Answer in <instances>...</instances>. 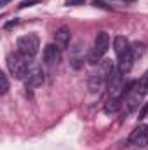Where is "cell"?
Returning a JSON list of instances; mask_svg holds the SVG:
<instances>
[{
    "mask_svg": "<svg viewBox=\"0 0 148 150\" xmlns=\"http://www.w3.org/2000/svg\"><path fill=\"white\" fill-rule=\"evenodd\" d=\"M85 0H66V5H84Z\"/></svg>",
    "mask_w": 148,
    "mask_h": 150,
    "instance_id": "cell-20",
    "label": "cell"
},
{
    "mask_svg": "<svg viewBox=\"0 0 148 150\" xmlns=\"http://www.w3.org/2000/svg\"><path fill=\"white\" fill-rule=\"evenodd\" d=\"M92 4H94L96 7H99V9H106V11H110V9H111L110 5H106L103 0H92Z\"/></svg>",
    "mask_w": 148,
    "mask_h": 150,
    "instance_id": "cell-17",
    "label": "cell"
},
{
    "mask_svg": "<svg viewBox=\"0 0 148 150\" xmlns=\"http://www.w3.org/2000/svg\"><path fill=\"white\" fill-rule=\"evenodd\" d=\"M16 25H18V19L14 18L12 21H9V23H5V25H4V30H11V28H14Z\"/></svg>",
    "mask_w": 148,
    "mask_h": 150,
    "instance_id": "cell-19",
    "label": "cell"
},
{
    "mask_svg": "<svg viewBox=\"0 0 148 150\" xmlns=\"http://www.w3.org/2000/svg\"><path fill=\"white\" fill-rule=\"evenodd\" d=\"M7 91H9V79H7V75L0 74V93L2 94H7Z\"/></svg>",
    "mask_w": 148,
    "mask_h": 150,
    "instance_id": "cell-15",
    "label": "cell"
},
{
    "mask_svg": "<svg viewBox=\"0 0 148 150\" xmlns=\"http://www.w3.org/2000/svg\"><path fill=\"white\" fill-rule=\"evenodd\" d=\"M38 47H40V40L35 33H28L18 38V52L28 59H33L37 56Z\"/></svg>",
    "mask_w": 148,
    "mask_h": 150,
    "instance_id": "cell-3",
    "label": "cell"
},
{
    "mask_svg": "<svg viewBox=\"0 0 148 150\" xmlns=\"http://www.w3.org/2000/svg\"><path fill=\"white\" fill-rule=\"evenodd\" d=\"M113 49H115V52H117V58L118 56H122L124 52H127L129 49H131V44L127 42V38L122 37V35H117V37L113 38Z\"/></svg>",
    "mask_w": 148,
    "mask_h": 150,
    "instance_id": "cell-11",
    "label": "cell"
},
{
    "mask_svg": "<svg viewBox=\"0 0 148 150\" xmlns=\"http://www.w3.org/2000/svg\"><path fill=\"white\" fill-rule=\"evenodd\" d=\"M106 84V74L99 68L98 72H92L89 75V80H87V86H89V91L91 93H98L103 89V86Z\"/></svg>",
    "mask_w": 148,
    "mask_h": 150,
    "instance_id": "cell-7",
    "label": "cell"
},
{
    "mask_svg": "<svg viewBox=\"0 0 148 150\" xmlns=\"http://www.w3.org/2000/svg\"><path fill=\"white\" fill-rule=\"evenodd\" d=\"M134 56H132V52H131V49L127 51V52H124L122 56H118V65H117V68L122 72V74H129L131 72V68H132V65H134Z\"/></svg>",
    "mask_w": 148,
    "mask_h": 150,
    "instance_id": "cell-10",
    "label": "cell"
},
{
    "mask_svg": "<svg viewBox=\"0 0 148 150\" xmlns=\"http://www.w3.org/2000/svg\"><path fill=\"white\" fill-rule=\"evenodd\" d=\"M147 115H148V101L141 107V110H140V119H145Z\"/></svg>",
    "mask_w": 148,
    "mask_h": 150,
    "instance_id": "cell-18",
    "label": "cell"
},
{
    "mask_svg": "<svg viewBox=\"0 0 148 150\" xmlns=\"http://www.w3.org/2000/svg\"><path fill=\"white\" fill-rule=\"evenodd\" d=\"M108 47H110V35L106 33V32H99L96 38H94V47H92V51L89 52V63L91 65H98L99 61H101V58L106 54V51H108Z\"/></svg>",
    "mask_w": 148,
    "mask_h": 150,
    "instance_id": "cell-2",
    "label": "cell"
},
{
    "mask_svg": "<svg viewBox=\"0 0 148 150\" xmlns=\"http://www.w3.org/2000/svg\"><path fill=\"white\" fill-rule=\"evenodd\" d=\"M145 51H147V47H145L143 42H134V44H131V52H132L134 59L141 58V56L145 54Z\"/></svg>",
    "mask_w": 148,
    "mask_h": 150,
    "instance_id": "cell-14",
    "label": "cell"
},
{
    "mask_svg": "<svg viewBox=\"0 0 148 150\" xmlns=\"http://www.w3.org/2000/svg\"><path fill=\"white\" fill-rule=\"evenodd\" d=\"M37 4H40V0H23L18 7L19 9H25V7H32V5H37Z\"/></svg>",
    "mask_w": 148,
    "mask_h": 150,
    "instance_id": "cell-16",
    "label": "cell"
},
{
    "mask_svg": "<svg viewBox=\"0 0 148 150\" xmlns=\"http://www.w3.org/2000/svg\"><path fill=\"white\" fill-rule=\"evenodd\" d=\"M122 108V98H111L105 103V112L106 113H117Z\"/></svg>",
    "mask_w": 148,
    "mask_h": 150,
    "instance_id": "cell-12",
    "label": "cell"
},
{
    "mask_svg": "<svg viewBox=\"0 0 148 150\" xmlns=\"http://www.w3.org/2000/svg\"><path fill=\"white\" fill-rule=\"evenodd\" d=\"M129 143H132L134 147H147L148 145V126L147 124H140L138 127H134V131L129 136Z\"/></svg>",
    "mask_w": 148,
    "mask_h": 150,
    "instance_id": "cell-5",
    "label": "cell"
},
{
    "mask_svg": "<svg viewBox=\"0 0 148 150\" xmlns=\"http://www.w3.org/2000/svg\"><path fill=\"white\" fill-rule=\"evenodd\" d=\"M70 65L75 70H80L84 67V44H82V40H75L70 45Z\"/></svg>",
    "mask_w": 148,
    "mask_h": 150,
    "instance_id": "cell-4",
    "label": "cell"
},
{
    "mask_svg": "<svg viewBox=\"0 0 148 150\" xmlns=\"http://www.w3.org/2000/svg\"><path fill=\"white\" fill-rule=\"evenodd\" d=\"M70 37H72L70 28H68V26H61V28H58V32L54 33V42H56V45L63 51V49H66V47L70 45Z\"/></svg>",
    "mask_w": 148,
    "mask_h": 150,
    "instance_id": "cell-9",
    "label": "cell"
},
{
    "mask_svg": "<svg viewBox=\"0 0 148 150\" xmlns=\"http://www.w3.org/2000/svg\"><path fill=\"white\" fill-rule=\"evenodd\" d=\"M61 61V49L56 44H49L44 47V63L47 67H56Z\"/></svg>",
    "mask_w": 148,
    "mask_h": 150,
    "instance_id": "cell-6",
    "label": "cell"
},
{
    "mask_svg": "<svg viewBox=\"0 0 148 150\" xmlns=\"http://www.w3.org/2000/svg\"><path fill=\"white\" fill-rule=\"evenodd\" d=\"M136 93H138V94H141V96L148 94V74L143 75V77L136 82Z\"/></svg>",
    "mask_w": 148,
    "mask_h": 150,
    "instance_id": "cell-13",
    "label": "cell"
},
{
    "mask_svg": "<svg viewBox=\"0 0 148 150\" xmlns=\"http://www.w3.org/2000/svg\"><path fill=\"white\" fill-rule=\"evenodd\" d=\"M7 2H9V0H0V5L4 7V5H7Z\"/></svg>",
    "mask_w": 148,
    "mask_h": 150,
    "instance_id": "cell-21",
    "label": "cell"
},
{
    "mask_svg": "<svg viewBox=\"0 0 148 150\" xmlns=\"http://www.w3.org/2000/svg\"><path fill=\"white\" fill-rule=\"evenodd\" d=\"M7 70L14 79H25L28 74V58H25L19 52H11L7 56Z\"/></svg>",
    "mask_w": 148,
    "mask_h": 150,
    "instance_id": "cell-1",
    "label": "cell"
},
{
    "mask_svg": "<svg viewBox=\"0 0 148 150\" xmlns=\"http://www.w3.org/2000/svg\"><path fill=\"white\" fill-rule=\"evenodd\" d=\"M25 82H26V87H38L44 84V70L40 67H32L28 70V74L25 77Z\"/></svg>",
    "mask_w": 148,
    "mask_h": 150,
    "instance_id": "cell-8",
    "label": "cell"
}]
</instances>
